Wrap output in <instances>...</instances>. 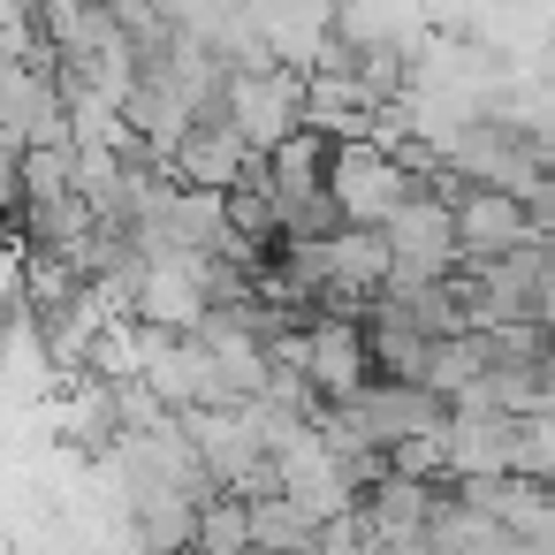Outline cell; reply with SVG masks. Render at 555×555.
<instances>
[{"instance_id":"obj_1","label":"cell","mask_w":555,"mask_h":555,"mask_svg":"<svg viewBox=\"0 0 555 555\" xmlns=\"http://www.w3.org/2000/svg\"><path fill=\"white\" fill-rule=\"evenodd\" d=\"M327 191H335L343 221L380 229V221H388V214H396L411 191H426V183H418V168H411V153H403L396 138H335Z\"/></svg>"},{"instance_id":"obj_2","label":"cell","mask_w":555,"mask_h":555,"mask_svg":"<svg viewBox=\"0 0 555 555\" xmlns=\"http://www.w3.org/2000/svg\"><path fill=\"white\" fill-rule=\"evenodd\" d=\"M229 122L251 153L282 145L297 122H305V69L297 62H236L229 69Z\"/></svg>"},{"instance_id":"obj_3","label":"cell","mask_w":555,"mask_h":555,"mask_svg":"<svg viewBox=\"0 0 555 555\" xmlns=\"http://www.w3.org/2000/svg\"><path fill=\"white\" fill-rule=\"evenodd\" d=\"M380 236H388V259H396V274H388L380 297H403V289H418V282H434V274H449V267L464 259L441 191H411V198L380 221Z\"/></svg>"},{"instance_id":"obj_4","label":"cell","mask_w":555,"mask_h":555,"mask_svg":"<svg viewBox=\"0 0 555 555\" xmlns=\"http://www.w3.org/2000/svg\"><path fill=\"white\" fill-rule=\"evenodd\" d=\"M0 138L9 145H62L69 138V92L47 54L0 62Z\"/></svg>"},{"instance_id":"obj_5","label":"cell","mask_w":555,"mask_h":555,"mask_svg":"<svg viewBox=\"0 0 555 555\" xmlns=\"http://www.w3.org/2000/svg\"><path fill=\"white\" fill-rule=\"evenodd\" d=\"M449 221H456V251H464V259H494V251H509V244H525V236H547V229H532V206H525L517 191L464 183V176H456V191H449Z\"/></svg>"},{"instance_id":"obj_6","label":"cell","mask_w":555,"mask_h":555,"mask_svg":"<svg viewBox=\"0 0 555 555\" xmlns=\"http://www.w3.org/2000/svg\"><path fill=\"white\" fill-rule=\"evenodd\" d=\"M251 160V145L236 138V122L229 115H214V122H191L183 130V145L168 153V168L183 176V183H206V191H221V183H236V168Z\"/></svg>"},{"instance_id":"obj_7","label":"cell","mask_w":555,"mask_h":555,"mask_svg":"<svg viewBox=\"0 0 555 555\" xmlns=\"http://www.w3.org/2000/svg\"><path fill=\"white\" fill-rule=\"evenodd\" d=\"M251 502V555H305L320 547V517L305 502H289L282 487L274 494H244Z\"/></svg>"},{"instance_id":"obj_8","label":"cell","mask_w":555,"mask_h":555,"mask_svg":"<svg viewBox=\"0 0 555 555\" xmlns=\"http://www.w3.org/2000/svg\"><path fill=\"white\" fill-rule=\"evenodd\" d=\"M191 555H251V502L236 487H214L191 509Z\"/></svg>"}]
</instances>
